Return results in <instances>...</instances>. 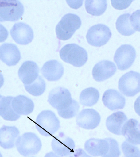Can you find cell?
Returning <instances> with one entry per match:
<instances>
[{
	"instance_id": "cell-1",
	"label": "cell",
	"mask_w": 140,
	"mask_h": 157,
	"mask_svg": "<svg viewBox=\"0 0 140 157\" xmlns=\"http://www.w3.org/2000/svg\"><path fill=\"white\" fill-rule=\"evenodd\" d=\"M61 60L77 67L84 66L88 60L87 51L82 47L75 44L65 45L60 50Z\"/></svg>"
},
{
	"instance_id": "cell-2",
	"label": "cell",
	"mask_w": 140,
	"mask_h": 157,
	"mask_svg": "<svg viewBox=\"0 0 140 157\" xmlns=\"http://www.w3.org/2000/svg\"><path fill=\"white\" fill-rule=\"evenodd\" d=\"M35 126L39 133L45 137L52 136L60 128V121L51 110L42 111L37 117Z\"/></svg>"
},
{
	"instance_id": "cell-3",
	"label": "cell",
	"mask_w": 140,
	"mask_h": 157,
	"mask_svg": "<svg viewBox=\"0 0 140 157\" xmlns=\"http://www.w3.org/2000/svg\"><path fill=\"white\" fill-rule=\"evenodd\" d=\"M81 24L80 18L77 15L71 13L65 15L56 26L57 38L62 40H68L80 27Z\"/></svg>"
},
{
	"instance_id": "cell-4",
	"label": "cell",
	"mask_w": 140,
	"mask_h": 157,
	"mask_svg": "<svg viewBox=\"0 0 140 157\" xmlns=\"http://www.w3.org/2000/svg\"><path fill=\"white\" fill-rule=\"evenodd\" d=\"M16 145L20 154L27 157L37 154L41 149L42 144L35 133L28 132L18 137Z\"/></svg>"
},
{
	"instance_id": "cell-5",
	"label": "cell",
	"mask_w": 140,
	"mask_h": 157,
	"mask_svg": "<svg viewBox=\"0 0 140 157\" xmlns=\"http://www.w3.org/2000/svg\"><path fill=\"white\" fill-rule=\"evenodd\" d=\"M24 12V7L19 1H0V22L16 21L21 18Z\"/></svg>"
},
{
	"instance_id": "cell-6",
	"label": "cell",
	"mask_w": 140,
	"mask_h": 157,
	"mask_svg": "<svg viewBox=\"0 0 140 157\" xmlns=\"http://www.w3.org/2000/svg\"><path fill=\"white\" fill-rule=\"evenodd\" d=\"M119 89L126 96L136 95L140 92V73L133 71L125 73L119 79Z\"/></svg>"
},
{
	"instance_id": "cell-7",
	"label": "cell",
	"mask_w": 140,
	"mask_h": 157,
	"mask_svg": "<svg viewBox=\"0 0 140 157\" xmlns=\"http://www.w3.org/2000/svg\"><path fill=\"white\" fill-rule=\"evenodd\" d=\"M110 29L105 25L98 24L91 27L87 32L86 38L88 44L95 47L105 45L111 38Z\"/></svg>"
},
{
	"instance_id": "cell-8",
	"label": "cell",
	"mask_w": 140,
	"mask_h": 157,
	"mask_svg": "<svg viewBox=\"0 0 140 157\" xmlns=\"http://www.w3.org/2000/svg\"><path fill=\"white\" fill-rule=\"evenodd\" d=\"M72 100L69 91L66 88L59 87L50 92L48 101L52 106L59 111L69 107Z\"/></svg>"
},
{
	"instance_id": "cell-9",
	"label": "cell",
	"mask_w": 140,
	"mask_h": 157,
	"mask_svg": "<svg viewBox=\"0 0 140 157\" xmlns=\"http://www.w3.org/2000/svg\"><path fill=\"white\" fill-rule=\"evenodd\" d=\"M136 57V52L134 48L130 45H122L115 52L114 61L118 68L124 71L130 68Z\"/></svg>"
},
{
	"instance_id": "cell-10",
	"label": "cell",
	"mask_w": 140,
	"mask_h": 157,
	"mask_svg": "<svg viewBox=\"0 0 140 157\" xmlns=\"http://www.w3.org/2000/svg\"><path fill=\"white\" fill-rule=\"evenodd\" d=\"M54 151L61 156H67L73 153L75 148L74 142L69 137L60 132L53 139L51 143Z\"/></svg>"
},
{
	"instance_id": "cell-11",
	"label": "cell",
	"mask_w": 140,
	"mask_h": 157,
	"mask_svg": "<svg viewBox=\"0 0 140 157\" xmlns=\"http://www.w3.org/2000/svg\"><path fill=\"white\" fill-rule=\"evenodd\" d=\"M10 34L13 40L20 45H28L34 39L32 28L28 25L21 22L14 24L11 29Z\"/></svg>"
},
{
	"instance_id": "cell-12",
	"label": "cell",
	"mask_w": 140,
	"mask_h": 157,
	"mask_svg": "<svg viewBox=\"0 0 140 157\" xmlns=\"http://www.w3.org/2000/svg\"><path fill=\"white\" fill-rule=\"evenodd\" d=\"M101 117L98 112L93 109H83L77 115L76 123L79 126L86 129L95 128L100 123Z\"/></svg>"
},
{
	"instance_id": "cell-13",
	"label": "cell",
	"mask_w": 140,
	"mask_h": 157,
	"mask_svg": "<svg viewBox=\"0 0 140 157\" xmlns=\"http://www.w3.org/2000/svg\"><path fill=\"white\" fill-rule=\"evenodd\" d=\"M116 70V66L114 63L108 60H103L93 67L92 75L95 81L103 82L114 75Z\"/></svg>"
},
{
	"instance_id": "cell-14",
	"label": "cell",
	"mask_w": 140,
	"mask_h": 157,
	"mask_svg": "<svg viewBox=\"0 0 140 157\" xmlns=\"http://www.w3.org/2000/svg\"><path fill=\"white\" fill-rule=\"evenodd\" d=\"M21 59L20 52L17 45L5 43L0 47V59L7 66H15Z\"/></svg>"
},
{
	"instance_id": "cell-15",
	"label": "cell",
	"mask_w": 140,
	"mask_h": 157,
	"mask_svg": "<svg viewBox=\"0 0 140 157\" xmlns=\"http://www.w3.org/2000/svg\"><path fill=\"white\" fill-rule=\"evenodd\" d=\"M102 100L104 105L112 111L123 109L126 103L125 97L114 89L106 91L103 94Z\"/></svg>"
},
{
	"instance_id": "cell-16",
	"label": "cell",
	"mask_w": 140,
	"mask_h": 157,
	"mask_svg": "<svg viewBox=\"0 0 140 157\" xmlns=\"http://www.w3.org/2000/svg\"><path fill=\"white\" fill-rule=\"evenodd\" d=\"M39 72V67L35 62L26 61L18 70V77L24 85H29L37 78Z\"/></svg>"
},
{
	"instance_id": "cell-17",
	"label": "cell",
	"mask_w": 140,
	"mask_h": 157,
	"mask_svg": "<svg viewBox=\"0 0 140 157\" xmlns=\"http://www.w3.org/2000/svg\"><path fill=\"white\" fill-rule=\"evenodd\" d=\"M43 76L48 81L59 80L64 74V68L56 60H50L45 62L41 70Z\"/></svg>"
},
{
	"instance_id": "cell-18",
	"label": "cell",
	"mask_w": 140,
	"mask_h": 157,
	"mask_svg": "<svg viewBox=\"0 0 140 157\" xmlns=\"http://www.w3.org/2000/svg\"><path fill=\"white\" fill-rule=\"evenodd\" d=\"M109 144L106 140L91 138L86 141L84 148L88 153L93 156H103L109 151Z\"/></svg>"
},
{
	"instance_id": "cell-19",
	"label": "cell",
	"mask_w": 140,
	"mask_h": 157,
	"mask_svg": "<svg viewBox=\"0 0 140 157\" xmlns=\"http://www.w3.org/2000/svg\"><path fill=\"white\" fill-rule=\"evenodd\" d=\"M122 135L129 143L140 144V123L135 119L129 120L123 127Z\"/></svg>"
},
{
	"instance_id": "cell-20",
	"label": "cell",
	"mask_w": 140,
	"mask_h": 157,
	"mask_svg": "<svg viewBox=\"0 0 140 157\" xmlns=\"http://www.w3.org/2000/svg\"><path fill=\"white\" fill-rule=\"evenodd\" d=\"M19 133L15 126H2L0 129V146L5 149L14 148Z\"/></svg>"
},
{
	"instance_id": "cell-21",
	"label": "cell",
	"mask_w": 140,
	"mask_h": 157,
	"mask_svg": "<svg viewBox=\"0 0 140 157\" xmlns=\"http://www.w3.org/2000/svg\"><path fill=\"white\" fill-rule=\"evenodd\" d=\"M127 121V117L123 112L118 111L113 113L107 119L106 126L110 132L116 135H122L124 124Z\"/></svg>"
},
{
	"instance_id": "cell-22",
	"label": "cell",
	"mask_w": 140,
	"mask_h": 157,
	"mask_svg": "<svg viewBox=\"0 0 140 157\" xmlns=\"http://www.w3.org/2000/svg\"><path fill=\"white\" fill-rule=\"evenodd\" d=\"M12 105L15 112L19 115H29L34 109L33 101L24 95H20L14 98Z\"/></svg>"
},
{
	"instance_id": "cell-23",
	"label": "cell",
	"mask_w": 140,
	"mask_h": 157,
	"mask_svg": "<svg viewBox=\"0 0 140 157\" xmlns=\"http://www.w3.org/2000/svg\"><path fill=\"white\" fill-rule=\"evenodd\" d=\"M14 97H3L0 100V116L5 120L15 121L20 117V115L16 113L12 107Z\"/></svg>"
},
{
	"instance_id": "cell-24",
	"label": "cell",
	"mask_w": 140,
	"mask_h": 157,
	"mask_svg": "<svg viewBox=\"0 0 140 157\" xmlns=\"http://www.w3.org/2000/svg\"><path fill=\"white\" fill-rule=\"evenodd\" d=\"M99 93L98 90L90 87L84 90L80 96V102L84 106H92L99 100Z\"/></svg>"
},
{
	"instance_id": "cell-25",
	"label": "cell",
	"mask_w": 140,
	"mask_h": 157,
	"mask_svg": "<svg viewBox=\"0 0 140 157\" xmlns=\"http://www.w3.org/2000/svg\"><path fill=\"white\" fill-rule=\"evenodd\" d=\"M130 16L131 15L128 13L121 15L117 19L115 23L118 31L125 36L132 35L136 32L131 26L130 21Z\"/></svg>"
},
{
	"instance_id": "cell-26",
	"label": "cell",
	"mask_w": 140,
	"mask_h": 157,
	"mask_svg": "<svg viewBox=\"0 0 140 157\" xmlns=\"http://www.w3.org/2000/svg\"><path fill=\"white\" fill-rule=\"evenodd\" d=\"M85 7L88 13L94 16L103 14L107 8L106 0H90L85 1Z\"/></svg>"
},
{
	"instance_id": "cell-27",
	"label": "cell",
	"mask_w": 140,
	"mask_h": 157,
	"mask_svg": "<svg viewBox=\"0 0 140 157\" xmlns=\"http://www.w3.org/2000/svg\"><path fill=\"white\" fill-rule=\"evenodd\" d=\"M24 87L29 94L34 96H39L45 91L46 84L41 77L39 76L33 83L29 85H24Z\"/></svg>"
},
{
	"instance_id": "cell-28",
	"label": "cell",
	"mask_w": 140,
	"mask_h": 157,
	"mask_svg": "<svg viewBox=\"0 0 140 157\" xmlns=\"http://www.w3.org/2000/svg\"><path fill=\"white\" fill-rule=\"evenodd\" d=\"M80 106L78 102L72 99V103L69 107L65 110H59L58 113L61 117L64 119H70L74 117L78 113Z\"/></svg>"
},
{
	"instance_id": "cell-29",
	"label": "cell",
	"mask_w": 140,
	"mask_h": 157,
	"mask_svg": "<svg viewBox=\"0 0 140 157\" xmlns=\"http://www.w3.org/2000/svg\"><path fill=\"white\" fill-rule=\"evenodd\" d=\"M122 149L126 157H140V150L137 147L126 141L122 144Z\"/></svg>"
},
{
	"instance_id": "cell-30",
	"label": "cell",
	"mask_w": 140,
	"mask_h": 157,
	"mask_svg": "<svg viewBox=\"0 0 140 157\" xmlns=\"http://www.w3.org/2000/svg\"><path fill=\"white\" fill-rule=\"evenodd\" d=\"M109 144V151L102 157H119L121 152L119 149V145L116 140L111 138H106Z\"/></svg>"
},
{
	"instance_id": "cell-31",
	"label": "cell",
	"mask_w": 140,
	"mask_h": 157,
	"mask_svg": "<svg viewBox=\"0 0 140 157\" xmlns=\"http://www.w3.org/2000/svg\"><path fill=\"white\" fill-rule=\"evenodd\" d=\"M131 26L135 31L140 32V10L134 12L130 17Z\"/></svg>"
},
{
	"instance_id": "cell-32",
	"label": "cell",
	"mask_w": 140,
	"mask_h": 157,
	"mask_svg": "<svg viewBox=\"0 0 140 157\" xmlns=\"http://www.w3.org/2000/svg\"><path fill=\"white\" fill-rule=\"evenodd\" d=\"M133 1H111L112 6L114 8L122 10L127 8Z\"/></svg>"
},
{
	"instance_id": "cell-33",
	"label": "cell",
	"mask_w": 140,
	"mask_h": 157,
	"mask_svg": "<svg viewBox=\"0 0 140 157\" xmlns=\"http://www.w3.org/2000/svg\"><path fill=\"white\" fill-rule=\"evenodd\" d=\"M8 31L2 25L0 24V43L3 42L8 37Z\"/></svg>"
},
{
	"instance_id": "cell-34",
	"label": "cell",
	"mask_w": 140,
	"mask_h": 157,
	"mask_svg": "<svg viewBox=\"0 0 140 157\" xmlns=\"http://www.w3.org/2000/svg\"><path fill=\"white\" fill-rule=\"evenodd\" d=\"M68 157H92L88 155L84 150L81 148L76 149Z\"/></svg>"
},
{
	"instance_id": "cell-35",
	"label": "cell",
	"mask_w": 140,
	"mask_h": 157,
	"mask_svg": "<svg viewBox=\"0 0 140 157\" xmlns=\"http://www.w3.org/2000/svg\"><path fill=\"white\" fill-rule=\"evenodd\" d=\"M134 108L136 113L140 116V96L136 99L134 104Z\"/></svg>"
},
{
	"instance_id": "cell-36",
	"label": "cell",
	"mask_w": 140,
	"mask_h": 157,
	"mask_svg": "<svg viewBox=\"0 0 140 157\" xmlns=\"http://www.w3.org/2000/svg\"><path fill=\"white\" fill-rule=\"evenodd\" d=\"M44 157H61L60 156L58 155L57 154H56L53 152H51L50 153H47Z\"/></svg>"
},
{
	"instance_id": "cell-37",
	"label": "cell",
	"mask_w": 140,
	"mask_h": 157,
	"mask_svg": "<svg viewBox=\"0 0 140 157\" xmlns=\"http://www.w3.org/2000/svg\"><path fill=\"white\" fill-rule=\"evenodd\" d=\"M4 82V78L3 75L0 72V88L2 87Z\"/></svg>"
},
{
	"instance_id": "cell-38",
	"label": "cell",
	"mask_w": 140,
	"mask_h": 157,
	"mask_svg": "<svg viewBox=\"0 0 140 157\" xmlns=\"http://www.w3.org/2000/svg\"><path fill=\"white\" fill-rule=\"evenodd\" d=\"M2 96H1V95H0V100H1V99H2Z\"/></svg>"
},
{
	"instance_id": "cell-39",
	"label": "cell",
	"mask_w": 140,
	"mask_h": 157,
	"mask_svg": "<svg viewBox=\"0 0 140 157\" xmlns=\"http://www.w3.org/2000/svg\"><path fill=\"white\" fill-rule=\"evenodd\" d=\"M0 157H2V155H1V153H0Z\"/></svg>"
},
{
	"instance_id": "cell-40",
	"label": "cell",
	"mask_w": 140,
	"mask_h": 157,
	"mask_svg": "<svg viewBox=\"0 0 140 157\" xmlns=\"http://www.w3.org/2000/svg\"></svg>"
}]
</instances>
